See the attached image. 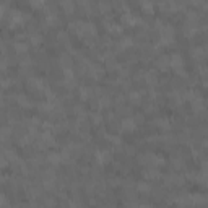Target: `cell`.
<instances>
[{"instance_id":"cell-4","label":"cell","mask_w":208,"mask_h":208,"mask_svg":"<svg viewBox=\"0 0 208 208\" xmlns=\"http://www.w3.org/2000/svg\"><path fill=\"white\" fill-rule=\"evenodd\" d=\"M62 7H64V10H67V11L73 10V4L70 2V0H64V2H62Z\"/></svg>"},{"instance_id":"cell-10","label":"cell","mask_w":208,"mask_h":208,"mask_svg":"<svg viewBox=\"0 0 208 208\" xmlns=\"http://www.w3.org/2000/svg\"><path fill=\"white\" fill-rule=\"evenodd\" d=\"M192 55L193 57H202L203 54H202V49H192Z\"/></svg>"},{"instance_id":"cell-8","label":"cell","mask_w":208,"mask_h":208,"mask_svg":"<svg viewBox=\"0 0 208 208\" xmlns=\"http://www.w3.org/2000/svg\"><path fill=\"white\" fill-rule=\"evenodd\" d=\"M15 49L18 50V52H23V50H26V44H20V42H16Z\"/></svg>"},{"instance_id":"cell-7","label":"cell","mask_w":208,"mask_h":208,"mask_svg":"<svg viewBox=\"0 0 208 208\" xmlns=\"http://www.w3.org/2000/svg\"><path fill=\"white\" fill-rule=\"evenodd\" d=\"M49 161L50 163H59V161H60V158H59V155H55V153H52V155H49Z\"/></svg>"},{"instance_id":"cell-5","label":"cell","mask_w":208,"mask_h":208,"mask_svg":"<svg viewBox=\"0 0 208 208\" xmlns=\"http://www.w3.org/2000/svg\"><path fill=\"white\" fill-rule=\"evenodd\" d=\"M158 64H159L161 68H166V64H169V57H161V59L158 60Z\"/></svg>"},{"instance_id":"cell-3","label":"cell","mask_w":208,"mask_h":208,"mask_svg":"<svg viewBox=\"0 0 208 208\" xmlns=\"http://www.w3.org/2000/svg\"><path fill=\"white\" fill-rule=\"evenodd\" d=\"M18 102L21 104L23 107H29V106H31V104H29V99H28V98H25L23 95H20V96H18Z\"/></svg>"},{"instance_id":"cell-2","label":"cell","mask_w":208,"mask_h":208,"mask_svg":"<svg viewBox=\"0 0 208 208\" xmlns=\"http://www.w3.org/2000/svg\"><path fill=\"white\" fill-rule=\"evenodd\" d=\"M133 129H135V120L130 117L124 119L122 120V130H125V132H133Z\"/></svg>"},{"instance_id":"cell-9","label":"cell","mask_w":208,"mask_h":208,"mask_svg":"<svg viewBox=\"0 0 208 208\" xmlns=\"http://www.w3.org/2000/svg\"><path fill=\"white\" fill-rule=\"evenodd\" d=\"M29 4L33 5L34 8H38V7H41V5H42V0H31Z\"/></svg>"},{"instance_id":"cell-6","label":"cell","mask_w":208,"mask_h":208,"mask_svg":"<svg viewBox=\"0 0 208 208\" xmlns=\"http://www.w3.org/2000/svg\"><path fill=\"white\" fill-rule=\"evenodd\" d=\"M124 21H125V23H129L130 26H132L133 23H135V18H133L132 15H124Z\"/></svg>"},{"instance_id":"cell-1","label":"cell","mask_w":208,"mask_h":208,"mask_svg":"<svg viewBox=\"0 0 208 208\" xmlns=\"http://www.w3.org/2000/svg\"><path fill=\"white\" fill-rule=\"evenodd\" d=\"M171 67H174L176 70H181V67H184V59H182L181 55H177V54H174V55L171 57V60H169Z\"/></svg>"}]
</instances>
